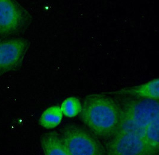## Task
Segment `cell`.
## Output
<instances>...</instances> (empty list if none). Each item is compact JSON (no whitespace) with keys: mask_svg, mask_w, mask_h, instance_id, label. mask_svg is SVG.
I'll use <instances>...</instances> for the list:
<instances>
[{"mask_svg":"<svg viewBox=\"0 0 159 155\" xmlns=\"http://www.w3.org/2000/svg\"><path fill=\"white\" fill-rule=\"evenodd\" d=\"M30 45L23 38L0 40V76L21 66Z\"/></svg>","mask_w":159,"mask_h":155,"instance_id":"cell-5","label":"cell"},{"mask_svg":"<svg viewBox=\"0 0 159 155\" xmlns=\"http://www.w3.org/2000/svg\"><path fill=\"white\" fill-rule=\"evenodd\" d=\"M29 11L17 0H0V38L17 35L32 22Z\"/></svg>","mask_w":159,"mask_h":155,"instance_id":"cell-3","label":"cell"},{"mask_svg":"<svg viewBox=\"0 0 159 155\" xmlns=\"http://www.w3.org/2000/svg\"><path fill=\"white\" fill-rule=\"evenodd\" d=\"M60 108L64 116L67 118H73L80 114L82 103L78 98L70 97L63 102Z\"/></svg>","mask_w":159,"mask_h":155,"instance_id":"cell-11","label":"cell"},{"mask_svg":"<svg viewBox=\"0 0 159 155\" xmlns=\"http://www.w3.org/2000/svg\"><path fill=\"white\" fill-rule=\"evenodd\" d=\"M61 135L69 155H102L106 153L100 142L80 126H66Z\"/></svg>","mask_w":159,"mask_h":155,"instance_id":"cell-4","label":"cell"},{"mask_svg":"<svg viewBox=\"0 0 159 155\" xmlns=\"http://www.w3.org/2000/svg\"><path fill=\"white\" fill-rule=\"evenodd\" d=\"M121 100L117 103L120 119L116 133H134L144 139L147 126L159 118V101L134 97Z\"/></svg>","mask_w":159,"mask_h":155,"instance_id":"cell-2","label":"cell"},{"mask_svg":"<svg viewBox=\"0 0 159 155\" xmlns=\"http://www.w3.org/2000/svg\"><path fill=\"white\" fill-rule=\"evenodd\" d=\"M144 140L153 155L159 152V118L152 121L145 129Z\"/></svg>","mask_w":159,"mask_h":155,"instance_id":"cell-10","label":"cell"},{"mask_svg":"<svg viewBox=\"0 0 159 155\" xmlns=\"http://www.w3.org/2000/svg\"><path fill=\"white\" fill-rule=\"evenodd\" d=\"M80 113L84 124L99 138H111L119 125V106L109 96L100 94L87 96L82 104Z\"/></svg>","mask_w":159,"mask_h":155,"instance_id":"cell-1","label":"cell"},{"mask_svg":"<svg viewBox=\"0 0 159 155\" xmlns=\"http://www.w3.org/2000/svg\"><path fill=\"white\" fill-rule=\"evenodd\" d=\"M41 145L45 155H69L61 135L56 131L44 134Z\"/></svg>","mask_w":159,"mask_h":155,"instance_id":"cell-7","label":"cell"},{"mask_svg":"<svg viewBox=\"0 0 159 155\" xmlns=\"http://www.w3.org/2000/svg\"><path fill=\"white\" fill-rule=\"evenodd\" d=\"M111 138L106 148L108 155H153L144 139L135 134L117 133Z\"/></svg>","mask_w":159,"mask_h":155,"instance_id":"cell-6","label":"cell"},{"mask_svg":"<svg viewBox=\"0 0 159 155\" xmlns=\"http://www.w3.org/2000/svg\"><path fill=\"white\" fill-rule=\"evenodd\" d=\"M63 116L60 106H52L43 111L40 116L39 124L45 129H52L60 125Z\"/></svg>","mask_w":159,"mask_h":155,"instance_id":"cell-9","label":"cell"},{"mask_svg":"<svg viewBox=\"0 0 159 155\" xmlns=\"http://www.w3.org/2000/svg\"><path fill=\"white\" fill-rule=\"evenodd\" d=\"M159 79L157 78L140 85L122 89L119 93L130 97L159 101Z\"/></svg>","mask_w":159,"mask_h":155,"instance_id":"cell-8","label":"cell"}]
</instances>
